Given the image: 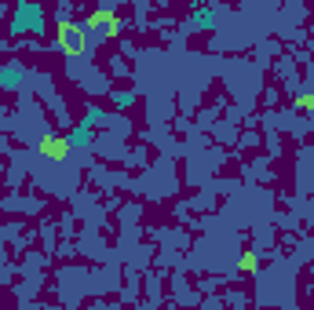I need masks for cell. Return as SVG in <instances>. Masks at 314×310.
Masks as SVG:
<instances>
[{
    "label": "cell",
    "mask_w": 314,
    "mask_h": 310,
    "mask_svg": "<svg viewBox=\"0 0 314 310\" xmlns=\"http://www.w3.org/2000/svg\"><path fill=\"white\" fill-rule=\"evenodd\" d=\"M40 150H44V153H51V157H62V153H66L59 139H44V146H40Z\"/></svg>",
    "instance_id": "obj_1"
}]
</instances>
